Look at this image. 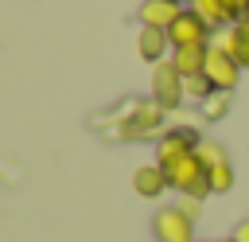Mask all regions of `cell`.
<instances>
[{"label":"cell","instance_id":"cell-1","mask_svg":"<svg viewBox=\"0 0 249 242\" xmlns=\"http://www.w3.org/2000/svg\"><path fill=\"white\" fill-rule=\"evenodd\" d=\"M163 176H167V187H175L183 195H195V199H206L210 195V180H206V168H202L198 152L175 160L171 168H163Z\"/></svg>","mask_w":249,"mask_h":242},{"label":"cell","instance_id":"cell-2","mask_svg":"<svg viewBox=\"0 0 249 242\" xmlns=\"http://www.w3.org/2000/svg\"><path fill=\"white\" fill-rule=\"evenodd\" d=\"M167 43H171V51H183V47H210V23H206L198 12L183 8L179 20L167 27Z\"/></svg>","mask_w":249,"mask_h":242},{"label":"cell","instance_id":"cell-3","mask_svg":"<svg viewBox=\"0 0 249 242\" xmlns=\"http://www.w3.org/2000/svg\"><path fill=\"white\" fill-rule=\"evenodd\" d=\"M202 74L210 78V86H214L218 94H233V86H237V78H241V66L233 62V55H230L222 43H210V47H206V66H202Z\"/></svg>","mask_w":249,"mask_h":242},{"label":"cell","instance_id":"cell-4","mask_svg":"<svg viewBox=\"0 0 249 242\" xmlns=\"http://www.w3.org/2000/svg\"><path fill=\"white\" fill-rule=\"evenodd\" d=\"M183 98H187V94H183V74L171 66V59L156 62V66H152V101H156L160 109H175Z\"/></svg>","mask_w":249,"mask_h":242},{"label":"cell","instance_id":"cell-5","mask_svg":"<svg viewBox=\"0 0 249 242\" xmlns=\"http://www.w3.org/2000/svg\"><path fill=\"white\" fill-rule=\"evenodd\" d=\"M156 242H195V219H187L179 207H160L152 219Z\"/></svg>","mask_w":249,"mask_h":242},{"label":"cell","instance_id":"cell-6","mask_svg":"<svg viewBox=\"0 0 249 242\" xmlns=\"http://www.w3.org/2000/svg\"><path fill=\"white\" fill-rule=\"evenodd\" d=\"M195 148H198V133H195V129H171V133H163L160 144H156V164H160V168H171L175 160L191 156Z\"/></svg>","mask_w":249,"mask_h":242},{"label":"cell","instance_id":"cell-7","mask_svg":"<svg viewBox=\"0 0 249 242\" xmlns=\"http://www.w3.org/2000/svg\"><path fill=\"white\" fill-rule=\"evenodd\" d=\"M179 4H171V0H144L140 4V23L144 27H160V31H167L175 20H179Z\"/></svg>","mask_w":249,"mask_h":242},{"label":"cell","instance_id":"cell-8","mask_svg":"<svg viewBox=\"0 0 249 242\" xmlns=\"http://www.w3.org/2000/svg\"><path fill=\"white\" fill-rule=\"evenodd\" d=\"M132 187H136V195H144V199H160V195L167 191V176H163L160 164H144V168H136Z\"/></svg>","mask_w":249,"mask_h":242},{"label":"cell","instance_id":"cell-9","mask_svg":"<svg viewBox=\"0 0 249 242\" xmlns=\"http://www.w3.org/2000/svg\"><path fill=\"white\" fill-rule=\"evenodd\" d=\"M171 43H167V31H160V27H140V35H136V51H140V59L144 62H163V51H167Z\"/></svg>","mask_w":249,"mask_h":242},{"label":"cell","instance_id":"cell-10","mask_svg":"<svg viewBox=\"0 0 249 242\" xmlns=\"http://www.w3.org/2000/svg\"><path fill=\"white\" fill-rule=\"evenodd\" d=\"M222 47L233 55L237 66H249V23H233V27H226Z\"/></svg>","mask_w":249,"mask_h":242},{"label":"cell","instance_id":"cell-11","mask_svg":"<svg viewBox=\"0 0 249 242\" xmlns=\"http://www.w3.org/2000/svg\"><path fill=\"white\" fill-rule=\"evenodd\" d=\"M171 66H175L183 78L202 74V66H206V47H183V51H171Z\"/></svg>","mask_w":249,"mask_h":242},{"label":"cell","instance_id":"cell-12","mask_svg":"<svg viewBox=\"0 0 249 242\" xmlns=\"http://www.w3.org/2000/svg\"><path fill=\"white\" fill-rule=\"evenodd\" d=\"M160 105L156 101H148V105H140L136 113H132V125L124 129V137H144V133H152V129H160Z\"/></svg>","mask_w":249,"mask_h":242},{"label":"cell","instance_id":"cell-13","mask_svg":"<svg viewBox=\"0 0 249 242\" xmlns=\"http://www.w3.org/2000/svg\"><path fill=\"white\" fill-rule=\"evenodd\" d=\"M191 12H198L210 27H222V23H230L226 20V8H222V0H191Z\"/></svg>","mask_w":249,"mask_h":242},{"label":"cell","instance_id":"cell-14","mask_svg":"<svg viewBox=\"0 0 249 242\" xmlns=\"http://www.w3.org/2000/svg\"><path fill=\"white\" fill-rule=\"evenodd\" d=\"M195 152H198V160H202V168H206V172H210L214 164H226V160H230V156H226V148H222L218 141H198V148H195Z\"/></svg>","mask_w":249,"mask_h":242},{"label":"cell","instance_id":"cell-15","mask_svg":"<svg viewBox=\"0 0 249 242\" xmlns=\"http://www.w3.org/2000/svg\"><path fill=\"white\" fill-rule=\"evenodd\" d=\"M206 180H210V191H230L233 187V164L226 160V164H214L210 172H206Z\"/></svg>","mask_w":249,"mask_h":242},{"label":"cell","instance_id":"cell-16","mask_svg":"<svg viewBox=\"0 0 249 242\" xmlns=\"http://www.w3.org/2000/svg\"><path fill=\"white\" fill-rule=\"evenodd\" d=\"M183 94H187V98L206 101V98H210V94H218V90L210 86V78H206V74H195V78H183Z\"/></svg>","mask_w":249,"mask_h":242},{"label":"cell","instance_id":"cell-17","mask_svg":"<svg viewBox=\"0 0 249 242\" xmlns=\"http://www.w3.org/2000/svg\"><path fill=\"white\" fill-rule=\"evenodd\" d=\"M222 8H226L230 27L233 23H249V0H222Z\"/></svg>","mask_w":249,"mask_h":242},{"label":"cell","instance_id":"cell-18","mask_svg":"<svg viewBox=\"0 0 249 242\" xmlns=\"http://www.w3.org/2000/svg\"><path fill=\"white\" fill-rule=\"evenodd\" d=\"M226 105H230V94H210V98L202 101L206 117H222V113H226Z\"/></svg>","mask_w":249,"mask_h":242},{"label":"cell","instance_id":"cell-19","mask_svg":"<svg viewBox=\"0 0 249 242\" xmlns=\"http://www.w3.org/2000/svg\"><path fill=\"white\" fill-rule=\"evenodd\" d=\"M175 207H179V211H183V215H187V219H195V215H198V211H202V199H195V195H183V199H179V203H175Z\"/></svg>","mask_w":249,"mask_h":242},{"label":"cell","instance_id":"cell-20","mask_svg":"<svg viewBox=\"0 0 249 242\" xmlns=\"http://www.w3.org/2000/svg\"><path fill=\"white\" fill-rule=\"evenodd\" d=\"M233 242H249V219H241V222L233 226Z\"/></svg>","mask_w":249,"mask_h":242},{"label":"cell","instance_id":"cell-21","mask_svg":"<svg viewBox=\"0 0 249 242\" xmlns=\"http://www.w3.org/2000/svg\"><path fill=\"white\" fill-rule=\"evenodd\" d=\"M171 4H179V8H183V4H187V0H171Z\"/></svg>","mask_w":249,"mask_h":242},{"label":"cell","instance_id":"cell-22","mask_svg":"<svg viewBox=\"0 0 249 242\" xmlns=\"http://www.w3.org/2000/svg\"><path fill=\"white\" fill-rule=\"evenodd\" d=\"M218 242H233V238H218Z\"/></svg>","mask_w":249,"mask_h":242}]
</instances>
